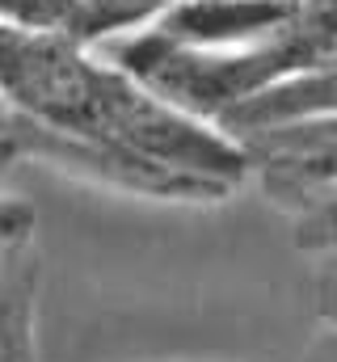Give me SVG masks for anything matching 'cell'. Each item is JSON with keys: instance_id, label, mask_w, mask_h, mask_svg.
<instances>
[{"instance_id": "1", "label": "cell", "mask_w": 337, "mask_h": 362, "mask_svg": "<svg viewBox=\"0 0 337 362\" xmlns=\"http://www.w3.org/2000/svg\"><path fill=\"white\" fill-rule=\"evenodd\" d=\"M0 105L55 135L122 148L228 189L253 177L241 139L181 114L110 55L72 38H38L0 25Z\"/></svg>"}, {"instance_id": "2", "label": "cell", "mask_w": 337, "mask_h": 362, "mask_svg": "<svg viewBox=\"0 0 337 362\" xmlns=\"http://www.w3.org/2000/svg\"><path fill=\"white\" fill-rule=\"evenodd\" d=\"M190 118L219 127L253 97L337 64V0H299L295 17L249 51H190L152 30L97 47Z\"/></svg>"}, {"instance_id": "3", "label": "cell", "mask_w": 337, "mask_h": 362, "mask_svg": "<svg viewBox=\"0 0 337 362\" xmlns=\"http://www.w3.org/2000/svg\"><path fill=\"white\" fill-rule=\"evenodd\" d=\"M13 131H17L21 152H34L38 160L55 165L64 173H76L93 185H110V189L139 194V198H161V202H219V198L232 194L228 185H215V181L194 177V173L156 165L148 156H135V152H122V148L81 144V139L55 135L47 127L21 122V118H13Z\"/></svg>"}, {"instance_id": "4", "label": "cell", "mask_w": 337, "mask_h": 362, "mask_svg": "<svg viewBox=\"0 0 337 362\" xmlns=\"http://www.w3.org/2000/svg\"><path fill=\"white\" fill-rule=\"evenodd\" d=\"M295 8L299 0H173L152 34L190 51H249L274 38Z\"/></svg>"}, {"instance_id": "5", "label": "cell", "mask_w": 337, "mask_h": 362, "mask_svg": "<svg viewBox=\"0 0 337 362\" xmlns=\"http://www.w3.org/2000/svg\"><path fill=\"white\" fill-rule=\"evenodd\" d=\"M241 144L253 160V173L265 185V198L278 206L295 194L337 185V118L261 131Z\"/></svg>"}, {"instance_id": "6", "label": "cell", "mask_w": 337, "mask_h": 362, "mask_svg": "<svg viewBox=\"0 0 337 362\" xmlns=\"http://www.w3.org/2000/svg\"><path fill=\"white\" fill-rule=\"evenodd\" d=\"M325 118H337V64L253 97L249 105L232 110L219 122V131H228L232 139H249V135H261V131L299 127V122H325Z\"/></svg>"}, {"instance_id": "7", "label": "cell", "mask_w": 337, "mask_h": 362, "mask_svg": "<svg viewBox=\"0 0 337 362\" xmlns=\"http://www.w3.org/2000/svg\"><path fill=\"white\" fill-rule=\"evenodd\" d=\"M38 245L21 240L0 257V362H38Z\"/></svg>"}, {"instance_id": "8", "label": "cell", "mask_w": 337, "mask_h": 362, "mask_svg": "<svg viewBox=\"0 0 337 362\" xmlns=\"http://www.w3.org/2000/svg\"><path fill=\"white\" fill-rule=\"evenodd\" d=\"M0 25L38 38H72L97 47L93 17L81 0H0Z\"/></svg>"}, {"instance_id": "9", "label": "cell", "mask_w": 337, "mask_h": 362, "mask_svg": "<svg viewBox=\"0 0 337 362\" xmlns=\"http://www.w3.org/2000/svg\"><path fill=\"white\" fill-rule=\"evenodd\" d=\"M282 211L295 223V249L316 253V257L337 249V185L295 194L282 202Z\"/></svg>"}, {"instance_id": "10", "label": "cell", "mask_w": 337, "mask_h": 362, "mask_svg": "<svg viewBox=\"0 0 337 362\" xmlns=\"http://www.w3.org/2000/svg\"><path fill=\"white\" fill-rule=\"evenodd\" d=\"M81 4L93 17L97 47L127 38V34H139V30H152L173 8V0H81Z\"/></svg>"}, {"instance_id": "11", "label": "cell", "mask_w": 337, "mask_h": 362, "mask_svg": "<svg viewBox=\"0 0 337 362\" xmlns=\"http://www.w3.org/2000/svg\"><path fill=\"white\" fill-rule=\"evenodd\" d=\"M21 240H34V211L17 198H0V257Z\"/></svg>"}, {"instance_id": "12", "label": "cell", "mask_w": 337, "mask_h": 362, "mask_svg": "<svg viewBox=\"0 0 337 362\" xmlns=\"http://www.w3.org/2000/svg\"><path fill=\"white\" fill-rule=\"evenodd\" d=\"M316 316L325 325H337V249L321 253L316 266Z\"/></svg>"}, {"instance_id": "13", "label": "cell", "mask_w": 337, "mask_h": 362, "mask_svg": "<svg viewBox=\"0 0 337 362\" xmlns=\"http://www.w3.org/2000/svg\"><path fill=\"white\" fill-rule=\"evenodd\" d=\"M299 362H337V325H325V333L304 350Z\"/></svg>"}]
</instances>
